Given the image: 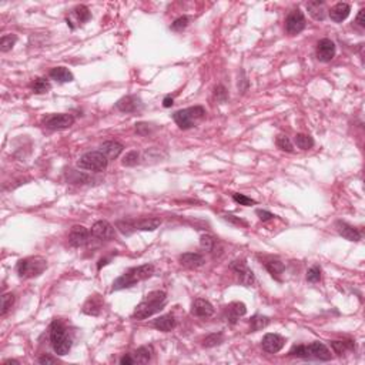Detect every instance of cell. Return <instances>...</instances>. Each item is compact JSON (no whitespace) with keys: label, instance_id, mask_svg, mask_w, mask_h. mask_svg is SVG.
Here are the masks:
<instances>
[{"label":"cell","instance_id":"cell-46","mask_svg":"<svg viewBox=\"0 0 365 365\" xmlns=\"http://www.w3.org/2000/svg\"><path fill=\"white\" fill-rule=\"evenodd\" d=\"M224 220L225 221H228V223H231V224H234V225H243V227H247L248 225V223L247 221H244L243 219H240V217H236V216H224Z\"/></svg>","mask_w":365,"mask_h":365},{"label":"cell","instance_id":"cell-18","mask_svg":"<svg viewBox=\"0 0 365 365\" xmlns=\"http://www.w3.org/2000/svg\"><path fill=\"white\" fill-rule=\"evenodd\" d=\"M247 312V307L244 303H231L227 308H225V318L230 324H236L238 320L245 315Z\"/></svg>","mask_w":365,"mask_h":365},{"label":"cell","instance_id":"cell-37","mask_svg":"<svg viewBox=\"0 0 365 365\" xmlns=\"http://www.w3.org/2000/svg\"><path fill=\"white\" fill-rule=\"evenodd\" d=\"M275 144H277V147H278L280 150H283V151H287V153H292V151H294V147H292L291 140H290L287 136H284V134L277 136V139H275Z\"/></svg>","mask_w":365,"mask_h":365},{"label":"cell","instance_id":"cell-52","mask_svg":"<svg viewBox=\"0 0 365 365\" xmlns=\"http://www.w3.org/2000/svg\"><path fill=\"white\" fill-rule=\"evenodd\" d=\"M7 364H19V361H16V360H6V361H4V365Z\"/></svg>","mask_w":365,"mask_h":365},{"label":"cell","instance_id":"cell-34","mask_svg":"<svg viewBox=\"0 0 365 365\" xmlns=\"http://www.w3.org/2000/svg\"><path fill=\"white\" fill-rule=\"evenodd\" d=\"M223 341H224L223 334H221V332H214V334H210V335H207V337L204 338L203 345L205 348H211L216 347V345H220Z\"/></svg>","mask_w":365,"mask_h":365},{"label":"cell","instance_id":"cell-24","mask_svg":"<svg viewBox=\"0 0 365 365\" xmlns=\"http://www.w3.org/2000/svg\"><path fill=\"white\" fill-rule=\"evenodd\" d=\"M180 263L185 268H199L204 264V258L199 253H184L180 256Z\"/></svg>","mask_w":365,"mask_h":365},{"label":"cell","instance_id":"cell-47","mask_svg":"<svg viewBox=\"0 0 365 365\" xmlns=\"http://www.w3.org/2000/svg\"><path fill=\"white\" fill-rule=\"evenodd\" d=\"M257 216H258V219L261 220V221H268V220L275 217L273 213H270L267 210H257Z\"/></svg>","mask_w":365,"mask_h":365},{"label":"cell","instance_id":"cell-41","mask_svg":"<svg viewBox=\"0 0 365 365\" xmlns=\"http://www.w3.org/2000/svg\"><path fill=\"white\" fill-rule=\"evenodd\" d=\"M188 21H190V18H188V16H182V18L176 19V20L171 23L170 29L174 30V32H182V29H185V27L188 26Z\"/></svg>","mask_w":365,"mask_h":365},{"label":"cell","instance_id":"cell-7","mask_svg":"<svg viewBox=\"0 0 365 365\" xmlns=\"http://www.w3.org/2000/svg\"><path fill=\"white\" fill-rule=\"evenodd\" d=\"M76 122L73 114H67V113H60V114H50L44 119V127L53 131H59V130H66V128L72 127Z\"/></svg>","mask_w":365,"mask_h":365},{"label":"cell","instance_id":"cell-33","mask_svg":"<svg viewBox=\"0 0 365 365\" xmlns=\"http://www.w3.org/2000/svg\"><path fill=\"white\" fill-rule=\"evenodd\" d=\"M32 89L37 94H43V93H47L52 89V84L49 83V80H46L43 77H37L35 83H33V86H32Z\"/></svg>","mask_w":365,"mask_h":365},{"label":"cell","instance_id":"cell-29","mask_svg":"<svg viewBox=\"0 0 365 365\" xmlns=\"http://www.w3.org/2000/svg\"><path fill=\"white\" fill-rule=\"evenodd\" d=\"M331 348L334 349L335 354L343 355V354H345L347 351H354L355 344H354L352 341H332V343H331Z\"/></svg>","mask_w":365,"mask_h":365},{"label":"cell","instance_id":"cell-14","mask_svg":"<svg viewBox=\"0 0 365 365\" xmlns=\"http://www.w3.org/2000/svg\"><path fill=\"white\" fill-rule=\"evenodd\" d=\"M285 344V340L278 335V334H265L263 341H261V345H263V349L267 352V354H277L278 351H281L283 347Z\"/></svg>","mask_w":365,"mask_h":365},{"label":"cell","instance_id":"cell-19","mask_svg":"<svg viewBox=\"0 0 365 365\" xmlns=\"http://www.w3.org/2000/svg\"><path fill=\"white\" fill-rule=\"evenodd\" d=\"M101 310H103V298L100 295H97V294L91 295L83 305V312L87 314V315H93V317L99 315L101 312Z\"/></svg>","mask_w":365,"mask_h":365},{"label":"cell","instance_id":"cell-39","mask_svg":"<svg viewBox=\"0 0 365 365\" xmlns=\"http://www.w3.org/2000/svg\"><path fill=\"white\" fill-rule=\"evenodd\" d=\"M139 159H140V154H139V151H136V150H131V151H128L127 154L123 157V165H126V167H133V165H136L139 163Z\"/></svg>","mask_w":365,"mask_h":365},{"label":"cell","instance_id":"cell-30","mask_svg":"<svg viewBox=\"0 0 365 365\" xmlns=\"http://www.w3.org/2000/svg\"><path fill=\"white\" fill-rule=\"evenodd\" d=\"M268 324H270V318H268V317H264V315H256V317H253V318H251V321H250V329H251L253 332H256V331H260V329L265 328Z\"/></svg>","mask_w":365,"mask_h":365},{"label":"cell","instance_id":"cell-17","mask_svg":"<svg viewBox=\"0 0 365 365\" xmlns=\"http://www.w3.org/2000/svg\"><path fill=\"white\" fill-rule=\"evenodd\" d=\"M335 228H337L338 234L343 236L348 241H360L361 240V233L354 225L348 224L345 221H337Z\"/></svg>","mask_w":365,"mask_h":365},{"label":"cell","instance_id":"cell-20","mask_svg":"<svg viewBox=\"0 0 365 365\" xmlns=\"http://www.w3.org/2000/svg\"><path fill=\"white\" fill-rule=\"evenodd\" d=\"M307 9H308V13L310 16L314 20L317 21H323L325 16H327V9H325V4L324 1H320V0H312V1H308L307 3Z\"/></svg>","mask_w":365,"mask_h":365},{"label":"cell","instance_id":"cell-45","mask_svg":"<svg viewBox=\"0 0 365 365\" xmlns=\"http://www.w3.org/2000/svg\"><path fill=\"white\" fill-rule=\"evenodd\" d=\"M214 96H216V99L219 100L220 103H225V101H227V97H228L227 90H225L224 86H217V87L214 89Z\"/></svg>","mask_w":365,"mask_h":365},{"label":"cell","instance_id":"cell-2","mask_svg":"<svg viewBox=\"0 0 365 365\" xmlns=\"http://www.w3.org/2000/svg\"><path fill=\"white\" fill-rule=\"evenodd\" d=\"M167 300V294L164 291H151L143 298V301L134 308L133 318L136 320H146L148 317L160 312L163 310Z\"/></svg>","mask_w":365,"mask_h":365},{"label":"cell","instance_id":"cell-3","mask_svg":"<svg viewBox=\"0 0 365 365\" xmlns=\"http://www.w3.org/2000/svg\"><path fill=\"white\" fill-rule=\"evenodd\" d=\"M47 268V261L43 257H27L20 260L16 265V271H18L19 277L23 280H29V278H36L39 275L44 273V270Z\"/></svg>","mask_w":365,"mask_h":365},{"label":"cell","instance_id":"cell-6","mask_svg":"<svg viewBox=\"0 0 365 365\" xmlns=\"http://www.w3.org/2000/svg\"><path fill=\"white\" fill-rule=\"evenodd\" d=\"M107 164H109V159L104 154H101L99 150L83 154L77 162L79 168H83L87 171H94V173L104 171L107 168Z\"/></svg>","mask_w":365,"mask_h":365},{"label":"cell","instance_id":"cell-49","mask_svg":"<svg viewBox=\"0 0 365 365\" xmlns=\"http://www.w3.org/2000/svg\"><path fill=\"white\" fill-rule=\"evenodd\" d=\"M120 364L122 365H133L136 364V361H134V358H133V355H124L122 360H120Z\"/></svg>","mask_w":365,"mask_h":365},{"label":"cell","instance_id":"cell-8","mask_svg":"<svg viewBox=\"0 0 365 365\" xmlns=\"http://www.w3.org/2000/svg\"><path fill=\"white\" fill-rule=\"evenodd\" d=\"M305 26H307L305 16H304V13L300 9L292 10L291 13L287 16V19H285V30L291 36L301 33L305 29Z\"/></svg>","mask_w":365,"mask_h":365},{"label":"cell","instance_id":"cell-28","mask_svg":"<svg viewBox=\"0 0 365 365\" xmlns=\"http://www.w3.org/2000/svg\"><path fill=\"white\" fill-rule=\"evenodd\" d=\"M284 268H285L284 264L278 260H271L265 263V270L271 274V277L277 281H281V274L284 273Z\"/></svg>","mask_w":365,"mask_h":365},{"label":"cell","instance_id":"cell-50","mask_svg":"<svg viewBox=\"0 0 365 365\" xmlns=\"http://www.w3.org/2000/svg\"><path fill=\"white\" fill-rule=\"evenodd\" d=\"M364 9H361L360 10V13H358V16H357V23L361 26V27H365V20H364Z\"/></svg>","mask_w":365,"mask_h":365},{"label":"cell","instance_id":"cell-22","mask_svg":"<svg viewBox=\"0 0 365 365\" xmlns=\"http://www.w3.org/2000/svg\"><path fill=\"white\" fill-rule=\"evenodd\" d=\"M349 12H351V6L348 3H337L334 7H331L329 18L335 23H341L349 16Z\"/></svg>","mask_w":365,"mask_h":365},{"label":"cell","instance_id":"cell-44","mask_svg":"<svg viewBox=\"0 0 365 365\" xmlns=\"http://www.w3.org/2000/svg\"><path fill=\"white\" fill-rule=\"evenodd\" d=\"M233 200L238 203L240 205H245V207H248V205H253V204H256L257 201L253 200V199H250V197H247L245 194H234L233 196Z\"/></svg>","mask_w":365,"mask_h":365},{"label":"cell","instance_id":"cell-27","mask_svg":"<svg viewBox=\"0 0 365 365\" xmlns=\"http://www.w3.org/2000/svg\"><path fill=\"white\" fill-rule=\"evenodd\" d=\"M134 228L136 230H142V231H154L156 228L160 227L162 220L160 219H142L137 221H133Z\"/></svg>","mask_w":365,"mask_h":365},{"label":"cell","instance_id":"cell-16","mask_svg":"<svg viewBox=\"0 0 365 365\" xmlns=\"http://www.w3.org/2000/svg\"><path fill=\"white\" fill-rule=\"evenodd\" d=\"M214 307L210 301L204 298H197L191 304V314L199 318H210L214 315Z\"/></svg>","mask_w":365,"mask_h":365},{"label":"cell","instance_id":"cell-48","mask_svg":"<svg viewBox=\"0 0 365 365\" xmlns=\"http://www.w3.org/2000/svg\"><path fill=\"white\" fill-rule=\"evenodd\" d=\"M39 363L40 364H56L57 363V358H55V357H50V355H43V357H40L39 358Z\"/></svg>","mask_w":365,"mask_h":365},{"label":"cell","instance_id":"cell-21","mask_svg":"<svg viewBox=\"0 0 365 365\" xmlns=\"http://www.w3.org/2000/svg\"><path fill=\"white\" fill-rule=\"evenodd\" d=\"M99 151H100L101 154H104L109 160H113V159H117V157L122 154V151H123V144H120L119 142L110 140V142L103 143V144L100 146V148H99Z\"/></svg>","mask_w":365,"mask_h":365},{"label":"cell","instance_id":"cell-13","mask_svg":"<svg viewBox=\"0 0 365 365\" xmlns=\"http://www.w3.org/2000/svg\"><path fill=\"white\" fill-rule=\"evenodd\" d=\"M90 231L83 225H74L69 233V244L72 247H83L89 243Z\"/></svg>","mask_w":365,"mask_h":365},{"label":"cell","instance_id":"cell-11","mask_svg":"<svg viewBox=\"0 0 365 365\" xmlns=\"http://www.w3.org/2000/svg\"><path fill=\"white\" fill-rule=\"evenodd\" d=\"M90 233L93 237L99 238V240H106V241H109V240L116 238V228L110 224L109 221H106V220H99V221H96V223L93 224V227H91Z\"/></svg>","mask_w":365,"mask_h":365},{"label":"cell","instance_id":"cell-36","mask_svg":"<svg viewBox=\"0 0 365 365\" xmlns=\"http://www.w3.org/2000/svg\"><path fill=\"white\" fill-rule=\"evenodd\" d=\"M116 228H117L122 234H124V236H130V234H133V233L136 231L134 224H133V221H130V220L117 221V223H116Z\"/></svg>","mask_w":365,"mask_h":365},{"label":"cell","instance_id":"cell-32","mask_svg":"<svg viewBox=\"0 0 365 365\" xmlns=\"http://www.w3.org/2000/svg\"><path fill=\"white\" fill-rule=\"evenodd\" d=\"M73 15L80 23H86V21H89L91 18V13L90 10H89V7L84 6V4H80V6L74 7Z\"/></svg>","mask_w":365,"mask_h":365},{"label":"cell","instance_id":"cell-23","mask_svg":"<svg viewBox=\"0 0 365 365\" xmlns=\"http://www.w3.org/2000/svg\"><path fill=\"white\" fill-rule=\"evenodd\" d=\"M153 325H154V328H157L159 331L170 332V331H173V329L176 328L177 321H176L174 315H171V314H165V315H162V317L156 318V320H154V323H153Z\"/></svg>","mask_w":365,"mask_h":365},{"label":"cell","instance_id":"cell-5","mask_svg":"<svg viewBox=\"0 0 365 365\" xmlns=\"http://www.w3.org/2000/svg\"><path fill=\"white\" fill-rule=\"evenodd\" d=\"M205 116V109L203 106H194L188 109H182L173 114V120L182 130L194 127Z\"/></svg>","mask_w":365,"mask_h":365},{"label":"cell","instance_id":"cell-1","mask_svg":"<svg viewBox=\"0 0 365 365\" xmlns=\"http://www.w3.org/2000/svg\"><path fill=\"white\" fill-rule=\"evenodd\" d=\"M154 274V265L153 264H143L139 267H133L127 270L123 275H120L119 278L114 280L111 290L113 291H120L124 288H130L133 285H136L140 281H144L147 278H150Z\"/></svg>","mask_w":365,"mask_h":365},{"label":"cell","instance_id":"cell-51","mask_svg":"<svg viewBox=\"0 0 365 365\" xmlns=\"http://www.w3.org/2000/svg\"><path fill=\"white\" fill-rule=\"evenodd\" d=\"M163 106H164L165 109H168V107H171L173 106V97H170V96H167L164 100H163Z\"/></svg>","mask_w":365,"mask_h":365},{"label":"cell","instance_id":"cell-15","mask_svg":"<svg viewBox=\"0 0 365 365\" xmlns=\"http://www.w3.org/2000/svg\"><path fill=\"white\" fill-rule=\"evenodd\" d=\"M335 56V43L329 39H323L317 44V59L323 63H328Z\"/></svg>","mask_w":365,"mask_h":365},{"label":"cell","instance_id":"cell-25","mask_svg":"<svg viewBox=\"0 0 365 365\" xmlns=\"http://www.w3.org/2000/svg\"><path fill=\"white\" fill-rule=\"evenodd\" d=\"M49 76L53 80H56L57 83H70V81L74 80L73 73L69 69H66V67H55V69L50 70Z\"/></svg>","mask_w":365,"mask_h":365},{"label":"cell","instance_id":"cell-26","mask_svg":"<svg viewBox=\"0 0 365 365\" xmlns=\"http://www.w3.org/2000/svg\"><path fill=\"white\" fill-rule=\"evenodd\" d=\"M153 354H154V349L151 345H144V347H140L136 349V352L133 354V358L137 364H147L151 361L153 358Z\"/></svg>","mask_w":365,"mask_h":365},{"label":"cell","instance_id":"cell-42","mask_svg":"<svg viewBox=\"0 0 365 365\" xmlns=\"http://www.w3.org/2000/svg\"><path fill=\"white\" fill-rule=\"evenodd\" d=\"M200 245L201 248H204L205 251H213V248H214V245H216V240L211 237V236L204 234V236H201L200 238Z\"/></svg>","mask_w":365,"mask_h":365},{"label":"cell","instance_id":"cell-9","mask_svg":"<svg viewBox=\"0 0 365 365\" xmlns=\"http://www.w3.org/2000/svg\"><path fill=\"white\" fill-rule=\"evenodd\" d=\"M304 360H320V361H329L331 351L323 343H311L310 345H304Z\"/></svg>","mask_w":365,"mask_h":365},{"label":"cell","instance_id":"cell-12","mask_svg":"<svg viewBox=\"0 0 365 365\" xmlns=\"http://www.w3.org/2000/svg\"><path fill=\"white\" fill-rule=\"evenodd\" d=\"M142 107H143V103L140 97L136 94L124 96L116 103V109L120 110L122 113H134V111H139Z\"/></svg>","mask_w":365,"mask_h":365},{"label":"cell","instance_id":"cell-35","mask_svg":"<svg viewBox=\"0 0 365 365\" xmlns=\"http://www.w3.org/2000/svg\"><path fill=\"white\" fill-rule=\"evenodd\" d=\"M295 144L301 150H308L314 146V140L308 134H297L295 136Z\"/></svg>","mask_w":365,"mask_h":365},{"label":"cell","instance_id":"cell-43","mask_svg":"<svg viewBox=\"0 0 365 365\" xmlns=\"http://www.w3.org/2000/svg\"><path fill=\"white\" fill-rule=\"evenodd\" d=\"M320 280H321V268L318 265L311 267L308 273H307V281L314 284V283H318Z\"/></svg>","mask_w":365,"mask_h":365},{"label":"cell","instance_id":"cell-4","mask_svg":"<svg viewBox=\"0 0 365 365\" xmlns=\"http://www.w3.org/2000/svg\"><path fill=\"white\" fill-rule=\"evenodd\" d=\"M50 343L57 355H66L72 348V340L67 335V329L57 320L50 325Z\"/></svg>","mask_w":365,"mask_h":365},{"label":"cell","instance_id":"cell-38","mask_svg":"<svg viewBox=\"0 0 365 365\" xmlns=\"http://www.w3.org/2000/svg\"><path fill=\"white\" fill-rule=\"evenodd\" d=\"M15 304V295L13 294H10V292H7V294H4L3 297H1V317H4L9 310L12 308V305Z\"/></svg>","mask_w":365,"mask_h":365},{"label":"cell","instance_id":"cell-10","mask_svg":"<svg viewBox=\"0 0 365 365\" xmlns=\"http://www.w3.org/2000/svg\"><path fill=\"white\" fill-rule=\"evenodd\" d=\"M230 267H231V270H233L234 273L237 274L238 278H240V283H241L244 287H251V285H254V283H256L254 273L248 268V265L245 264L244 260L233 261Z\"/></svg>","mask_w":365,"mask_h":365},{"label":"cell","instance_id":"cell-31","mask_svg":"<svg viewBox=\"0 0 365 365\" xmlns=\"http://www.w3.org/2000/svg\"><path fill=\"white\" fill-rule=\"evenodd\" d=\"M16 41H18V37L15 36V35H4V36H1V39H0V50L3 53L10 52L13 49V46L16 44Z\"/></svg>","mask_w":365,"mask_h":365},{"label":"cell","instance_id":"cell-40","mask_svg":"<svg viewBox=\"0 0 365 365\" xmlns=\"http://www.w3.org/2000/svg\"><path fill=\"white\" fill-rule=\"evenodd\" d=\"M154 131H156V127H154L153 124H150V123L142 122V123H137V124H136V133L140 134V136H148V134H151V133H154Z\"/></svg>","mask_w":365,"mask_h":365}]
</instances>
